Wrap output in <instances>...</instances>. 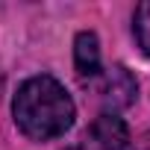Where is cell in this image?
Instances as JSON below:
<instances>
[{"instance_id": "obj_5", "label": "cell", "mask_w": 150, "mask_h": 150, "mask_svg": "<svg viewBox=\"0 0 150 150\" xmlns=\"http://www.w3.org/2000/svg\"><path fill=\"white\" fill-rule=\"evenodd\" d=\"M132 30H135V38H138V47L150 56V0H144V3H138V9H135V24H132Z\"/></svg>"}, {"instance_id": "obj_4", "label": "cell", "mask_w": 150, "mask_h": 150, "mask_svg": "<svg viewBox=\"0 0 150 150\" xmlns=\"http://www.w3.org/2000/svg\"><path fill=\"white\" fill-rule=\"evenodd\" d=\"M74 62L80 77H97L100 74V44L94 33H80L74 41Z\"/></svg>"}, {"instance_id": "obj_3", "label": "cell", "mask_w": 150, "mask_h": 150, "mask_svg": "<svg viewBox=\"0 0 150 150\" xmlns=\"http://www.w3.org/2000/svg\"><path fill=\"white\" fill-rule=\"evenodd\" d=\"M91 135L94 141L100 144V150H132V138H129V129L127 124L112 115V112H103L94 127H91Z\"/></svg>"}, {"instance_id": "obj_1", "label": "cell", "mask_w": 150, "mask_h": 150, "mask_svg": "<svg viewBox=\"0 0 150 150\" xmlns=\"http://www.w3.org/2000/svg\"><path fill=\"white\" fill-rule=\"evenodd\" d=\"M12 115L24 135L47 141L71 129L77 109L62 83H56L53 77H30L15 94Z\"/></svg>"}, {"instance_id": "obj_2", "label": "cell", "mask_w": 150, "mask_h": 150, "mask_svg": "<svg viewBox=\"0 0 150 150\" xmlns=\"http://www.w3.org/2000/svg\"><path fill=\"white\" fill-rule=\"evenodd\" d=\"M135 94H138V83L129 74V68H124V65L109 68L106 83H103V103H106V109H112V115H115V112L132 106Z\"/></svg>"}]
</instances>
